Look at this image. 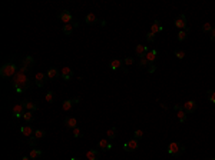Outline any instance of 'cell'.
Segmentation results:
<instances>
[{"label": "cell", "mask_w": 215, "mask_h": 160, "mask_svg": "<svg viewBox=\"0 0 215 160\" xmlns=\"http://www.w3.org/2000/svg\"><path fill=\"white\" fill-rule=\"evenodd\" d=\"M13 86L17 93H23L24 90H27L29 86H30L29 77H27L24 73H20V72L16 73V76H14V79H13Z\"/></svg>", "instance_id": "1"}, {"label": "cell", "mask_w": 215, "mask_h": 160, "mask_svg": "<svg viewBox=\"0 0 215 160\" xmlns=\"http://www.w3.org/2000/svg\"><path fill=\"white\" fill-rule=\"evenodd\" d=\"M17 72V65L14 61H9V63H4L0 69V76L3 79H9L12 76H14Z\"/></svg>", "instance_id": "2"}, {"label": "cell", "mask_w": 215, "mask_h": 160, "mask_svg": "<svg viewBox=\"0 0 215 160\" xmlns=\"http://www.w3.org/2000/svg\"><path fill=\"white\" fill-rule=\"evenodd\" d=\"M184 152H185V147L179 142H171L168 144V154H171V156L179 157L181 154H184Z\"/></svg>", "instance_id": "3"}, {"label": "cell", "mask_w": 215, "mask_h": 160, "mask_svg": "<svg viewBox=\"0 0 215 160\" xmlns=\"http://www.w3.org/2000/svg\"><path fill=\"white\" fill-rule=\"evenodd\" d=\"M174 24H175V27L178 29V30H186V29H188L186 16H185V14H179V16H176V19L174 20Z\"/></svg>", "instance_id": "4"}, {"label": "cell", "mask_w": 215, "mask_h": 160, "mask_svg": "<svg viewBox=\"0 0 215 160\" xmlns=\"http://www.w3.org/2000/svg\"><path fill=\"white\" fill-rule=\"evenodd\" d=\"M138 140L136 139H131V140H126L123 144V149L125 152H128V153H131V152H135V150L138 149Z\"/></svg>", "instance_id": "5"}, {"label": "cell", "mask_w": 215, "mask_h": 160, "mask_svg": "<svg viewBox=\"0 0 215 160\" xmlns=\"http://www.w3.org/2000/svg\"><path fill=\"white\" fill-rule=\"evenodd\" d=\"M24 109H26V107L23 106V103H22V104H14L13 109H12V113H13V116L16 117V119H19V117L24 116V113H26Z\"/></svg>", "instance_id": "6"}, {"label": "cell", "mask_w": 215, "mask_h": 160, "mask_svg": "<svg viewBox=\"0 0 215 160\" xmlns=\"http://www.w3.org/2000/svg\"><path fill=\"white\" fill-rule=\"evenodd\" d=\"M182 109L185 110V113H186V114H191V113H194L195 110H197V103H195L194 100H188V102L184 103Z\"/></svg>", "instance_id": "7"}, {"label": "cell", "mask_w": 215, "mask_h": 160, "mask_svg": "<svg viewBox=\"0 0 215 160\" xmlns=\"http://www.w3.org/2000/svg\"><path fill=\"white\" fill-rule=\"evenodd\" d=\"M59 19H60L62 22H63L65 24H69V23H73V17H72V14L69 13V12L67 10H63V12H60V13H59Z\"/></svg>", "instance_id": "8"}, {"label": "cell", "mask_w": 215, "mask_h": 160, "mask_svg": "<svg viewBox=\"0 0 215 160\" xmlns=\"http://www.w3.org/2000/svg\"><path fill=\"white\" fill-rule=\"evenodd\" d=\"M97 149H101L102 152H107L112 149V143L109 139H102L101 142H97Z\"/></svg>", "instance_id": "9"}, {"label": "cell", "mask_w": 215, "mask_h": 160, "mask_svg": "<svg viewBox=\"0 0 215 160\" xmlns=\"http://www.w3.org/2000/svg\"><path fill=\"white\" fill-rule=\"evenodd\" d=\"M174 109H175V112H176V117H178V120L181 123H184L185 120H186V113H185V110L182 109L179 104H175Z\"/></svg>", "instance_id": "10"}, {"label": "cell", "mask_w": 215, "mask_h": 160, "mask_svg": "<svg viewBox=\"0 0 215 160\" xmlns=\"http://www.w3.org/2000/svg\"><path fill=\"white\" fill-rule=\"evenodd\" d=\"M148 51H149L148 46H144V44H138V46H136V49H135V53H136V56H138L139 59L145 57V56L148 55Z\"/></svg>", "instance_id": "11"}, {"label": "cell", "mask_w": 215, "mask_h": 160, "mask_svg": "<svg viewBox=\"0 0 215 160\" xmlns=\"http://www.w3.org/2000/svg\"><path fill=\"white\" fill-rule=\"evenodd\" d=\"M46 79H47V75H45V73H36L34 80H36L37 87H43V85L46 83Z\"/></svg>", "instance_id": "12"}, {"label": "cell", "mask_w": 215, "mask_h": 160, "mask_svg": "<svg viewBox=\"0 0 215 160\" xmlns=\"http://www.w3.org/2000/svg\"><path fill=\"white\" fill-rule=\"evenodd\" d=\"M145 57H146V60H148L149 65H154L155 60L158 59V50H156V49H152V50L148 51V55L145 56Z\"/></svg>", "instance_id": "13"}, {"label": "cell", "mask_w": 215, "mask_h": 160, "mask_svg": "<svg viewBox=\"0 0 215 160\" xmlns=\"http://www.w3.org/2000/svg\"><path fill=\"white\" fill-rule=\"evenodd\" d=\"M65 126L67 127V129H76L77 127V120L75 119V117H66L65 119Z\"/></svg>", "instance_id": "14"}, {"label": "cell", "mask_w": 215, "mask_h": 160, "mask_svg": "<svg viewBox=\"0 0 215 160\" xmlns=\"http://www.w3.org/2000/svg\"><path fill=\"white\" fill-rule=\"evenodd\" d=\"M20 133H22V136H24V137H30L32 134L34 133V130L32 129V126L26 124V126H22L20 127Z\"/></svg>", "instance_id": "15"}, {"label": "cell", "mask_w": 215, "mask_h": 160, "mask_svg": "<svg viewBox=\"0 0 215 160\" xmlns=\"http://www.w3.org/2000/svg\"><path fill=\"white\" fill-rule=\"evenodd\" d=\"M60 76H62V79H63V80H71L72 76H73V72H72L71 67H63V69H62Z\"/></svg>", "instance_id": "16"}, {"label": "cell", "mask_w": 215, "mask_h": 160, "mask_svg": "<svg viewBox=\"0 0 215 160\" xmlns=\"http://www.w3.org/2000/svg\"><path fill=\"white\" fill-rule=\"evenodd\" d=\"M122 65H123V60H121V59H113V60H111V63H109V67H111L112 70H118V69H122Z\"/></svg>", "instance_id": "17"}, {"label": "cell", "mask_w": 215, "mask_h": 160, "mask_svg": "<svg viewBox=\"0 0 215 160\" xmlns=\"http://www.w3.org/2000/svg\"><path fill=\"white\" fill-rule=\"evenodd\" d=\"M162 30H164V27H162V24H161V22H159V20H155L154 23L151 24V32H152V33L158 34L159 32H162Z\"/></svg>", "instance_id": "18"}, {"label": "cell", "mask_w": 215, "mask_h": 160, "mask_svg": "<svg viewBox=\"0 0 215 160\" xmlns=\"http://www.w3.org/2000/svg\"><path fill=\"white\" fill-rule=\"evenodd\" d=\"M86 157L89 160H99L101 159V153H99V150H89L86 153Z\"/></svg>", "instance_id": "19"}, {"label": "cell", "mask_w": 215, "mask_h": 160, "mask_svg": "<svg viewBox=\"0 0 215 160\" xmlns=\"http://www.w3.org/2000/svg\"><path fill=\"white\" fill-rule=\"evenodd\" d=\"M46 75H47V79H49V80H56V79L59 77V72H57V69H55V67L49 69Z\"/></svg>", "instance_id": "20"}, {"label": "cell", "mask_w": 215, "mask_h": 160, "mask_svg": "<svg viewBox=\"0 0 215 160\" xmlns=\"http://www.w3.org/2000/svg\"><path fill=\"white\" fill-rule=\"evenodd\" d=\"M22 103H23V106L26 107L27 110H29V112H36V110L39 109L36 103H32V102H29V100H23Z\"/></svg>", "instance_id": "21"}, {"label": "cell", "mask_w": 215, "mask_h": 160, "mask_svg": "<svg viewBox=\"0 0 215 160\" xmlns=\"http://www.w3.org/2000/svg\"><path fill=\"white\" fill-rule=\"evenodd\" d=\"M22 65L26 66L27 69H30L32 66L34 65V59L32 57V56H26V57H23V60H22Z\"/></svg>", "instance_id": "22"}, {"label": "cell", "mask_w": 215, "mask_h": 160, "mask_svg": "<svg viewBox=\"0 0 215 160\" xmlns=\"http://www.w3.org/2000/svg\"><path fill=\"white\" fill-rule=\"evenodd\" d=\"M85 20H86L87 24H96V23H99V19H97V17L95 16L93 13H89V14H87Z\"/></svg>", "instance_id": "23"}, {"label": "cell", "mask_w": 215, "mask_h": 160, "mask_svg": "<svg viewBox=\"0 0 215 160\" xmlns=\"http://www.w3.org/2000/svg\"><path fill=\"white\" fill-rule=\"evenodd\" d=\"M42 154H43V152H42V150H39V149H32V150H30V154H29V156H30L32 160H37L39 157L42 156Z\"/></svg>", "instance_id": "24"}, {"label": "cell", "mask_w": 215, "mask_h": 160, "mask_svg": "<svg viewBox=\"0 0 215 160\" xmlns=\"http://www.w3.org/2000/svg\"><path fill=\"white\" fill-rule=\"evenodd\" d=\"M73 104H75L73 99L65 100V102H63V104H62V109H63L65 112H67V110H71V109H72V106H73Z\"/></svg>", "instance_id": "25"}, {"label": "cell", "mask_w": 215, "mask_h": 160, "mask_svg": "<svg viewBox=\"0 0 215 160\" xmlns=\"http://www.w3.org/2000/svg\"><path fill=\"white\" fill-rule=\"evenodd\" d=\"M188 33H189V29H186V30H179V32H178V36H176V37H178L179 41H184L185 39L188 37Z\"/></svg>", "instance_id": "26"}, {"label": "cell", "mask_w": 215, "mask_h": 160, "mask_svg": "<svg viewBox=\"0 0 215 160\" xmlns=\"http://www.w3.org/2000/svg\"><path fill=\"white\" fill-rule=\"evenodd\" d=\"M73 24L72 23H69V24H65L63 26V29H62V30H63V33L66 34V36H71L72 34V32H73Z\"/></svg>", "instance_id": "27"}, {"label": "cell", "mask_w": 215, "mask_h": 160, "mask_svg": "<svg viewBox=\"0 0 215 160\" xmlns=\"http://www.w3.org/2000/svg\"><path fill=\"white\" fill-rule=\"evenodd\" d=\"M45 136H46V132H45V130H42V129H36V130H34V133H33V137L36 140L42 139V137H45Z\"/></svg>", "instance_id": "28"}, {"label": "cell", "mask_w": 215, "mask_h": 160, "mask_svg": "<svg viewBox=\"0 0 215 160\" xmlns=\"http://www.w3.org/2000/svg\"><path fill=\"white\" fill-rule=\"evenodd\" d=\"M23 119L26 120L27 124H29V123H32V122H33V119H34L33 113H32V112H26V113H24V116H23Z\"/></svg>", "instance_id": "29"}, {"label": "cell", "mask_w": 215, "mask_h": 160, "mask_svg": "<svg viewBox=\"0 0 215 160\" xmlns=\"http://www.w3.org/2000/svg\"><path fill=\"white\" fill-rule=\"evenodd\" d=\"M113 137H116V129L112 127V129H109L106 132V139H113Z\"/></svg>", "instance_id": "30"}, {"label": "cell", "mask_w": 215, "mask_h": 160, "mask_svg": "<svg viewBox=\"0 0 215 160\" xmlns=\"http://www.w3.org/2000/svg\"><path fill=\"white\" fill-rule=\"evenodd\" d=\"M207 97H208V100L211 103H215V90H208V92H207Z\"/></svg>", "instance_id": "31"}, {"label": "cell", "mask_w": 215, "mask_h": 160, "mask_svg": "<svg viewBox=\"0 0 215 160\" xmlns=\"http://www.w3.org/2000/svg\"><path fill=\"white\" fill-rule=\"evenodd\" d=\"M45 99H46L47 103H53V100H55V92H52V90H50V92H47Z\"/></svg>", "instance_id": "32"}, {"label": "cell", "mask_w": 215, "mask_h": 160, "mask_svg": "<svg viewBox=\"0 0 215 160\" xmlns=\"http://www.w3.org/2000/svg\"><path fill=\"white\" fill-rule=\"evenodd\" d=\"M212 24L211 23H204V26H202V32H204V33H211L212 32Z\"/></svg>", "instance_id": "33"}, {"label": "cell", "mask_w": 215, "mask_h": 160, "mask_svg": "<svg viewBox=\"0 0 215 160\" xmlns=\"http://www.w3.org/2000/svg\"><path fill=\"white\" fill-rule=\"evenodd\" d=\"M134 137L136 140H141V139H144V130H141V129H138V130H135V133H134Z\"/></svg>", "instance_id": "34"}, {"label": "cell", "mask_w": 215, "mask_h": 160, "mask_svg": "<svg viewBox=\"0 0 215 160\" xmlns=\"http://www.w3.org/2000/svg\"><path fill=\"white\" fill-rule=\"evenodd\" d=\"M174 55H175V57H178V59H184L185 57V51L184 50H179V49H176V50L174 51Z\"/></svg>", "instance_id": "35"}, {"label": "cell", "mask_w": 215, "mask_h": 160, "mask_svg": "<svg viewBox=\"0 0 215 160\" xmlns=\"http://www.w3.org/2000/svg\"><path fill=\"white\" fill-rule=\"evenodd\" d=\"M135 63V59L134 57H125L123 59V65L125 66H132Z\"/></svg>", "instance_id": "36"}, {"label": "cell", "mask_w": 215, "mask_h": 160, "mask_svg": "<svg viewBox=\"0 0 215 160\" xmlns=\"http://www.w3.org/2000/svg\"><path fill=\"white\" fill-rule=\"evenodd\" d=\"M146 40H148L149 43H154L155 41V33H152V32L146 33Z\"/></svg>", "instance_id": "37"}, {"label": "cell", "mask_w": 215, "mask_h": 160, "mask_svg": "<svg viewBox=\"0 0 215 160\" xmlns=\"http://www.w3.org/2000/svg\"><path fill=\"white\" fill-rule=\"evenodd\" d=\"M139 66H141V67H146V66H149L146 57H141V59H139Z\"/></svg>", "instance_id": "38"}, {"label": "cell", "mask_w": 215, "mask_h": 160, "mask_svg": "<svg viewBox=\"0 0 215 160\" xmlns=\"http://www.w3.org/2000/svg\"><path fill=\"white\" fill-rule=\"evenodd\" d=\"M73 136L79 139V137H82V136H83V133H82V130L79 129V127H76V129H73Z\"/></svg>", "instance_id": "39"}, {"label": "cell", "mask_w": 215, "mask_h": 160, "mask_svg": "<svg viewBox=\"0 0 215 160\" xmlns=\"http://www.w3.org/2000/svg\"><path fill=\"white\" fill-rule=\"evenodd\" d=\"M155 69H156V66H155V65H149L148 72H149V73H154V72H155Z\"/></svg>", "instance_id": "40"}, {"label": "cell", "mask_w": 215, "mask_h": 160, "mask_svg": "<svg viewBox=\"0 0 215 160\" xmlns=\"http://www.w3.org/2000/svg\"><path fill=\"white\" fill-rule=\"evenodd\" d=\"M211 40H215V27L212 29V32H211Z\"/></svg>", "instance_id": "41"}, {"label": "cell", "mask_w": 215, "mask_h": 160, "mask_svg": "<svg viewBox=\"0 0 215 160\" xmlns=\"http://www.w3.org/2000/svg\"><path fill=\"white\" fill-rule=\"evenodd\" d=\"M20 160H32V159H30V156H24V157H22Z\"/></svg>", "instance_id": "42"}, {"label": "cell", "mask_w": 215, "mask_h": 160, "mask_svg": "<svg viewBox=\"0 0 215 160\" xmlns=\"http://www.w3.org/2000/svg\"><path fill=\"white\" fill-rule=\"evenodd\" d=\"M72 24H73V27H77V26H79V23H77V22H73Z\"/></svg>", "instance_id": "43"}, {"label": "cell", "mask_w": 215, "mask_h": 160, "mask_svg": "<svg viewBox=\"0 0 215 160\" xmlns=\"http://www.w3.org/2000/svg\"><path fill=\"white\" fill-rule=\"evenodd\" d=\"M71 160H81V159H77V157H72Z\"/></svg>", "instance_id": "44"}, {"label": "cell", "mask_w": 215, "mask_h": 160, "mask_svg": "<svg viewBox=\"0 0 215 160\" xmlns=\"http://www.w3.org/2000/svg\"><path fill=\"white\" fill-rule=\"evenodd\" d=\"M208 160H215V159H208Z\"/></svg>", "instance_id": "45"}]
</instances>
